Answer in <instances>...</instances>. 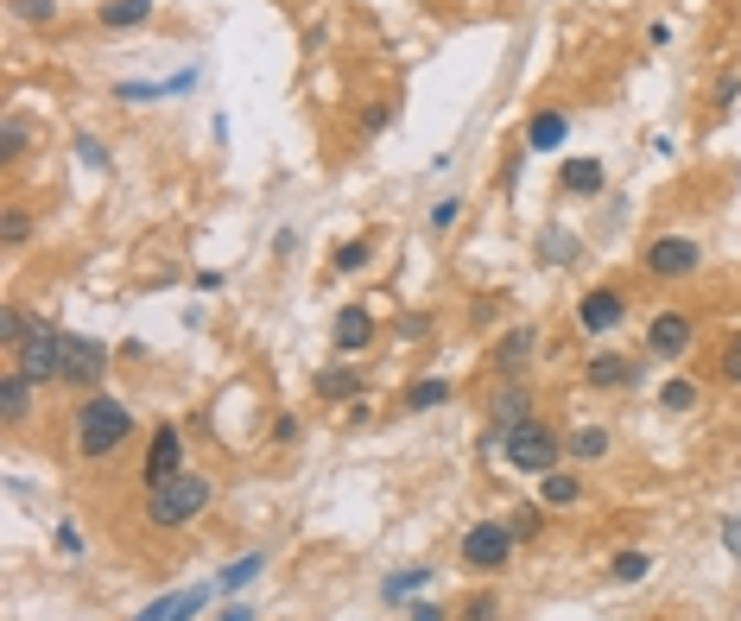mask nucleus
<instances>
[{
	"mask_svg": "<svg viewBox=\"0 0 741 621\" xmlns=\"http://www.w3.org/2000/svg\"><path fill=\"white\" fill-rule=\"evenodd\" d=\"M133 438V413L128 400H115V393H83L77 413H70V444H77L83 464H108V457H121V444Z\"/></svg>",
	"mask_w": 741,
	"mask_h": 621,
	"instance_id": "1",
	"label": "nucleus"
},
{
	"mask_svg": "<svg viewBox=\"0 0 741 621\" xmlns=\"http://www.w3.org/2000/svg\"><path fill=\"white\" fill-rule=\"evenodd\" d=\"M209 508H216V482H209L204 469H184L172 482L146 489V526H159V533H184V526L204 520Z\"/></svg>",
	"mask_w": 741,
	"mask_h": 621,
	"instance_id": "2",
	"label": "nucleus"
},
{
	"mask_svg": "<svg viewBox=\"0 0 741 621\" xmlns=\"http://www.w3.org/2000/svg\"><path fill=\"white\" fill-rule=\"evenodd\" d=\"M501 464L513 469V476H552V469H564V438L545 425V418H520V425H508L501 432Z\"/></svg>",
	"mask_w": 741,
	"mask_h": 621,
	"instance_id": "3",
	"label": "nucleus"
},
{
	"mask_svg": "<svg viewBox=\"0 0 741 621\" xmlns=\"http://www.w3.org/2000/svg\"><path fill=\"white\" fill-rule=\"evenodd\" d=\"M513 552H520V540H513L508 520H476V526H462L457 565L476 570V577H501L513 565Z\"/></svg>",
	"mask_w": 741,
	"mask_h": 621,
	"instance_id": "4",
	"label": "nucleus"
},
{
	"mask_svg": "<svg viewBox=\"0 0 741 621\" xmlns=\"http://www.w3.org/2000/svg\"><path fill=\"white\" fill-rule=\"evenodd\" d=\"M640 266H646V280L678 285V280H690V273L704 266V241H697V235H653L646 254H640Z\"/></svg>",
	"mask_w": 741,
	"mask_h": 621,
	"instance_id": "5",
	"label": "nucleus"
},
{
	"mask_svg": "<svg viewBox=\"0 0 741 621\" xmlns=\"http://www.w3.org/2000/svg\"><path fill=\"white\" fill-rule=\"evenodd\" d=\"M7 362H13V368H26V374L39 381V388L64 381V330L39 317V324H32V337L20 342V356H7Z\"/></svg>",
	"mask_w": 741,
	"mask_h": 621,
	"instance_id": "6",
	"label": "nucleus"
},
{
	"mask_svg": "<svg viewBox=\"0 0 741 621\" xmlns=\"http://www.w3.org/2000/svg\"><path fill=\"white\" fill-rule=\"evenodd\" d=\"M108 362H115V349H108V342H96V337H70V330H64V388L102 393Z\"/></svg>",
	"mask_w": 741,
	"mask_h": 621,
	"instance_id": "7",
	"label": "nucleus"
},
{
	"mask_svg": "<svg viewBox=\"0 0 741 621\" xmlns=\"http://www.w3.org/2000/svg\"><path fill=\"white\" fill-rule=\"evenodd\" d=\"M690 342H697L690 310H653V324H646V356L653 362H678V356H690Z\"/></svg>",
	"mask_w": 741,
	"mask_h": 621,
	"instance_id": "8",
	"label": "nucleus"
},
{
	"mask_svg": "<svg viewBox=\"0 0 741 621\" xmlns=\"http://www.w3.org/2000/svg\"><path fill=\"white\" fill-rule=\"evenodd\" d=\"M621 317H628L621 285H589L584 298H577V330L584 337H609V330H621Z\"/></svg>",
	"mask_w": 741,
	"mask_h": 621,
	"instance_id": "9",
	"label": "nucleus"
},
{
	"mask_svg": "<svg viewBox=\"0 0 741 621\" xmlns=\"http://www.w3.org/2000/svg\"><path fill=\"white\" fill-rule=\"evenodd\" d=\"M184 476V432L178 425H153V438H146V464H140V482L159 489V482H172Z\"/></svg>",
	"mask_w": 741,
	"mask_h": 621,
	"instance_id": "10",
	"label": "nucleus"
},
{
	"mask_svg": "<svg viewBox=\"0 0 741 621\" xmlns=\"http://www.w3.org/2000/svg\"><path fill=\"white\" fill-rule=\"evenodd\" d=\"M558 190H564V197H602V190H609V165H602L596 153L564 159V165H558Z\"/></svg>",
	"mask_w": 741,
	"mask_h": 621,
	"instance_id": "11",
	"label": "nucleus"
},
{
	"mask_svg": "<svg viewBox=\"0 0 741 621\" xmlns=\"http://www.w3.org/2000/svg\"><path fill=\"white\" fill-rule=\"evenodd\" d=\"M584 381H589V388H602V393L634 388V381H640V362H628L621 349H596V356L584 362Z\"/></svg>",
	"mask_w": 741,
	"mask_h": 621,
	"instance_id": "12",
	"label": "nucleus"
},
{
	"mask_svg": "<svg viewBox=\"0 0 741 621\" xmlns=\"http://www.w3.org/2000/svg\"><path fill=\"white\" fill-rule=\"evenodd\" d=\"M330 342H336V356H361V349L374 342V310H368V305H349V310H336V324H330Z\"/></svg>",
	"mask_w": 741,
	"mask_h": 621,
	"instance_id": "13",
	"label": "nucleus"
},
{
	"mask_svg": "<svg viewBox=\"0 0 741 621\" xmlns=\"http://www.w3.org/2000/svg\"><path fill=\"white\" fill-rule=\"evenodd\" d=\"M310 393H317V400H330V406H356V400H361V368H349V362L317 368V374H310Z\"/></svg>",
	"mask_w": 741,
	"mask_h": 621,
	"instance_id": "14",
	"label": "nucleus"
},
{
	"mask_svg": "<svg viewBox=\"0 0 741 621\" xmlns=\"http://www.w3.org/2000/svg\"><path fill=\"white\" fill-rule=\"evenodd\" d=\"M32 388H39V381H32L26 368H0V418H7V425H26L32 418Z\"/></svg>",
	"mask_w": 741,
	"mask_h": 621,
	"instance_id": "15",
	"label": "nucleus"
},
{
	"mask_svg": "<svg viewBox=\"0 0 741 621\" xmlns=\"http://www.w3.org/2000/svg\"><path fill=\"white\" fill-rule=\"evenodd\" d=\"M533 349H538V330H533V324H513L508 337L494 342V368H501V381H520Z\"/></svg>",
	"mask_w": 741,
	"mask_h": 621,
	"instance_id": "16",
	"label": "nucleus"
},
{
	"mask_svg": "<svg viewBox=\"0 0 741 621\" xmlns=\"http://www.w3.org/2000/svg\"><path fill=\"white\" fill-rule=\"evenodd\" d=\"M564 140H570V115H564V108H533V121H526V146H533V153H558Z\"/></svg>",
	"mask_w": 741,
	"mask_h": 621,
	"instance_id": "17",
	"label": "nucleus"
},
{
	"mask_svg": "<svg viewBox=\"0 0 741 621\" xmlns=\"http://www.w3.org/2000/svg\"><path fill=\"white\" fill-rule=\"evenodd\" d=\"M450 381H444V374H418V381H412L406 393H400V413H437V406H450Z\"/></svg>",
	"mask_w": 741,
	"mask_h": 621,
	"instance_id": "18",
	"label": "nucleus"
},
{
	"mask_svg": "<svg viewBox=\"0 0 741 621\" xmlns=\"http://www.w3.org/2000/svg\"><path fill=\"white\" fill-rule=\"evenodd\" d=\"M488 425H501V432H508V425H520V418H533V388H526V381H501V393H494V406H488Z\"/></svg>",
	"mask_w": 741,
	"mask_h": 621,
	"instance_id": "19",
	"label": "nucleus"
},
{
	"mask_svg": "<svg viewBox=\"0 0 741 621\" xmlns=\"http://www.w3.org/2000/svg\"><path fill=\"white\" fill-rule=\"evenodd\" d=\"M425 584H432V565H412V570H386L381 577V602H418L425 596Z\"/></svg>",
	"mask_w": 741,
	"mask_h": 621,
	"instance_id": "20",
	"label": "nucleus"
},
{
	"mask_svg": "<svg viewBox=\"0 0 741 621\" xmlns=\"http://www.w3.org/2000/svg\"><path fill=\"white\" fill-rule=\"evenodd\" d=\"M153 7H159V0H102V7H96V20H102L108 32H128V26H146V20H153Z\"/></svg>",
	"mask_w": 741,
	"mask_h": 621,
	"instance_id": "21",
	"label": "nucleus"
},
{
	"mask_svg": "<svg viewBox=\"0 0 741 621\" xmlns=\"http://www.w3.org/2000/svg\"><path fill=\"white\" fill-rule=\"evenodd\" d=\"M538 501H545V508H577V501H584V476H577V469L538 476Z\"/></svg>",
	"mask_w": 741,
	"mask_h": 621,
	"instance_id": "22",
	"label": "nucleus"
},
{
	"mask_svg": "<svg viewBox=\"0 0 741 621\" xmlns=\"http://www.w3.org/2000/svg\"><path fill=\"white\" fill-rule=\"evenodd\" d=\"M609 432H602V425H577V432H570V438H564V457H570V464H602V457H609Z\"/></svg>",
	"mask_w": 741,
	"mask_h": 621,
	"instance_id": "23",
	"label": "nucleus"
},
{
	"mask_svg": "<svg viewBox=\"0 0 741 621\" xmlns=\"http://www.w3.org/2000/svg\"><path fill=\"white\" fill-rule=\"evenodd\" d=\"M577 254H584V241L564 229V222H552V229L538 235V260H545V266H570Z\"/></svg>",
	"mask_w": 741,
	"mask_h": 621,
	"instance_id": "24",
	"label": "nucleus"
},
{
	"mask_svg": "<svg viewBox=\"0 0 741 621\" xmlns=\"http://www.w3.org/2000/svg\"><path fill=\"white\" fill-rule=\"evenodd\" d=\"M646 570H653V552H640V545H621L609 558V584H646Z\"/></svg>",
	"mask_w": 741,
	"mask_h": 621,
	"instance_id": "25",
	"label": "nucleus"
},
{
	"mask_svg": "<svg viewBox=\"0 0 741 621\" xmlns=\"http://www.w3.org/2000/svg\"><path fill=\"white\" fill-rule=\"evenodd\" d=\"M260 570H266V552H241V558H235V565H222V577H216V590H248V584H254Z\"/></svg>",
	"mask_w": 741,
	"mask_h": 621,
	"instance_id": "26",
	"label": "nucleus"
},
{
	"mask_svg": "<svg viewBox=\"0 0 741 621\" xmlns=\"http://www.w3.org/2000/svg\"><path fill=\"white\" fill-rule=\"evenodd\" d=\"M697 406H704V388H697V381H685V374L660 388V413H697Z\"/></svg>",
	"mask_w": 741,
	"mask_h": 621,
	"instance_id": "27",
	"label": "nucleus"
},
{
	"mask_svg": "<svg viewBox=\"0 0 741 621\" xmlns=\"http://www.w3.org/2000/svg\"><path fill=\"white\" fill-rule=\"evenodd\" d=\"M32 324H39V317H32L26 305H7V317H0V349H7V356H20V342L32 337Z\"/></svg>",
	"mask_w": 741,
	"mask_h": 621,
	"instance_id": "28",
	"label": "nucleus"
},
{
	"mask_svg": "<svg viewBox=\"0 0 741 621\" xmlns=\"http://www.w3.org/2000/svg\"><path fill=\"white\" fill-rule=\"evenodd\" d=\"M545 501H520V508H508V526H513V540H538L545 533Z\"/></svg>",
	"mask_w": 741,
	"mask_h": 621,
	"instance_id": "29",
	"label": "nucleus"
},
{
	"mask_svg": "<svg viewBox=\"0 0 741 621\" xmlns=\"http://www.w3.org/2000/svg\"><path fill=\"white\" fill-rule=\"evenodd\" d=\"M26 241H32V209L7 204V216H0V248H26Z\"/></svg>",
	"mask_w": 741,
	"mask_h": 621,
	"instance_id": "30",
	"label": "nucleus"
},
{
	"mask_svg": "<svg viewBox=\"0 0 741 621\" xmlns=\"http://www.w3.org/2000/svg\"><path fill=\"white\" fill-rule=\"evenodd\" d=\"M26 146H32V128L20 115H7V121H0V159L13 165V159H26Z\"/></svg>",
	"mask_w": 741,
	"mask_h": 621,
	"instance_id": "31",
	"label": "nucleus"
},
{
	"mask_svg": "<svg viewBox=\"0 0 741 621\" xmlns=\"http://www.w3.org/2000/svg\"><path fill=\"white\" fill-rule=\"evenodd\" d=\"M368 260H374V241H368V235H356V241H342V248L330 254V266H336V273H361Z\"/></svg>",
	"mask_w": 741,
	"mask_h": 621,
	"instance_id": "32",
	"label": "nucleus"
},
{
	"mask_svg": "<svg viewBox=\"0 0 741 621\" xmlns=\"http://www.w3.org/2000/svg\"><path fill=\"white\" fill-rule=\"evenodd\" d=\"M526 159H533V146H526V140H520V146H508V159H501V172H494V184H501V190H520V172H526Z\"/></svg>",
	"mask_w": 741,
	"mask_h": 621,
	"instance_id": "33",
	"label": "nucleus"
},
{
	"mask_svg": "<svg viewBox=\"0 0 741 621\" xmlns=\"http://www.w3.org/2000/svg\"><path fill=\"white\" fill-rule=\"evenodd\" d=\"M13 7V20H26V26H52L57 20V0H7Z\"/></svg>",
	"mask_w": 741,
	"mask_h": 621,
	"instance_id": "34",
	"label": "nucleus"
},
{
	"mask_svg": "<svg viewBox=\"0 0 741 621\" xmlns=\"http://www.w3.org/2000/svg\"><path fill=\"white\" fill-rule=\"evenodd\" d=\"M716 374L729 381V388H741V330L729 342H722V356H716Z\"/></svg>",
	"mask_w": 741,
	"mask_h": 621,
	"instance_id": "35",
	"label": "nucleus"
},
{
	"mask_svg": "<svg viewBox=\"0 0 741 621\" xmlns=\"http://www.w3.org/2000/svg\"><path fill=\"white\" fill-rule=\"evenodd\" d=\"M462 209H469L462 197H437V204H432V229H437V235H450V229L462 222Z\"/></svg>",
	"mask_w": 741,
	"mask_h": 621,
	"instance_id": "36",
	"label": "nucleus"
},
{
	"mask_svg": "<svg viewBox=\"0 0 741 621\" xmlns=\"http://www.w3.org/2000/svg\"><path fill=\"white\" fill-rule=\"evenodd\" d=\"M115 96L121 102H159V96H172V83H115Z\"/></svg>",
	"mask_w": 741,
	"mask_h": 621,
	"instance_id": "37",
	"label": "nucleus"
},
{
	"mask_svg": "<svg viewBox=\"0 0 741 621\" xmlns=\"http://www.w3.org/2000/svg\"><path fill=\"white\" fill-rule=\"evenodd\" d=\"M386 128H393V102H368V108H361V133H368V140L386 133Z\"/></svg>",
	"mask_w": 741,
	"mask_h": 621,
	"instance_id": "38",
	"label": "nucleus"
},
{
	"mask_svg": "<svg viewBox=\"0 0 741 621\" xmlns=\"http://www.w3.org/2000/svg\"><path fill=\"white\" fill-rule=\"evenodd\" d=\"M77 159L89 165V172H108V146L96 140V133H77Z\"/></svg>",
	"mask_w": 741,
	"mask_h": 621,
	"instance_id": "39",
	"label": "nucleus"
},
{
	"mask_svg": "<svg viewBox=\"0 0 741 621\" xmlns=\"http://www.w3.org/2000/svg\"><path fill=\"white\" fill-rule=\"evenodd\" d=\"M432 337V317H425V310H406V317H400V342H425Z\"/></svg>",
	"mask_w": 741,
	"mask_h": 621,
	"instance_id": "40",
	"label": "nucleus"
},
{
	"mask_svg": "<svg viewBox=\"0 0 741 621\" xmlns=\"http://www.w3.org/2000/svg\"><path fill=\"white\" fill-rule=\"evenodd\" d=\"M735 102H741V77L729 70V77H716V115H729Z\"/></svg>",
	"mask_w": 741,
	"mask_h": 621,
	"instance_id": "41",
	"label": "nucleus"
},
{
	"mask_svg": "<svg viewBox=\"0 0 741 621\" xmlns=\"http://www.w3.org/2000/svg\"><path fill=\"white\" fill-rule=\"evenodd\" d=\"M462 621H501V602H494V596H469Z\"/></svg>",
	"mask_w": 741,
	"mask_h": 621,
	"instance_id": "42",
	"label": "nucleus"
},
{
	"mask_svg": "<svg viewBox=\"0 0 741 621\" xmlns=\"http://www.w3.org/2000/svg\"><path fill=\"white\" fill-rule=\"evenodd\" d=\"M57 552H64V558H83V533H77V526H70V520L57 526Z\"/></svg>",
	"mask_w": 741,
	"mask_h": 621,
	"instance_id": "43",
	"label": "nucleus"
},
{
	"mask_svg": "<svg viewBox=\"0 0 741 621\" xmlns=\"http://www.w3.org/2000/svg\"><path fill=\"white\" fill-rule=\"evenodd\" d=\"M172 602H178V596H153V602H146L133 621H172Z\"/></svg>",
	"mask_w": 741,
	"mask_h": 621,
	"instance_id": "44",
	"label": "nucleus"
},
{
	"mask_svg": "<svg viewBox=\"0 0 741 621\" xmlns=\"http://www.w3.org/2000/svg\"><path fill=\"white\" fill-rule=\"evenodd\" d=\"M298 432H305V425H298L292 413H280V418H273V444H298Z\"/></svg>",
	"mask_w": 741,
	"mask_h": 621,
	"instance_id": "45",
	"label": "nucleus"
},
{
	"mask_svg": "<svg viewBox=\"0 0 741 621\" xmlns=\"http://www.w3.org/2000/svg\"><path fill=\"white\" fill-rule=\"evenodd\" d=\"M722 545H729V558H741V514L722 520Z\"/></svg>",
	"mask_w": 741,
	"mask_h": 621,
	"instance_id": "46",
	"label": "nucleus"
},
{
	"mask_svg": "<svg viewBox=\"0 0 741 621\" xmlns=\"http://www.w3.org/2000/svg\"><path fill=\"white\" fill-rule=\"evenodd\" d=\"M406 621H444V609H437V602H425V596H418V602H412V609H406Z\"/></svg>",
	"mask_w": 741,
	"mask_h": 621,
	"instance_id": "47",
	"label": "nucleus"
},
{
	"mask_svg": "<svg viewBox=\"0 0 741 621\" xmlns=\"http://www.w3.org/2000/svg\"><path fill=\"white\" fill-rule=\"evenodd\" d=\"M273 254H298V229H280V235H273Z\"/></svg>",
	"mask_w": 741,
	"mask_h": 621,
	"instance_id": "48",
	"label": "nucleus"
},
{
	"mask_svg": "<svg viewBox=\"0 0 741 621\" xmlns=\"http://www.w3.org/2000/svg\"><path fill=\"white\" fill-rule=\"evenodd\" d=\"M216 621H254V609H248V602H229V609H222Z\"/></svg>",
	"mask_w": 741,
	"mask_h": 621,
	"instance_id": "49",
	"label": "nucleus"
}]
</instances>
